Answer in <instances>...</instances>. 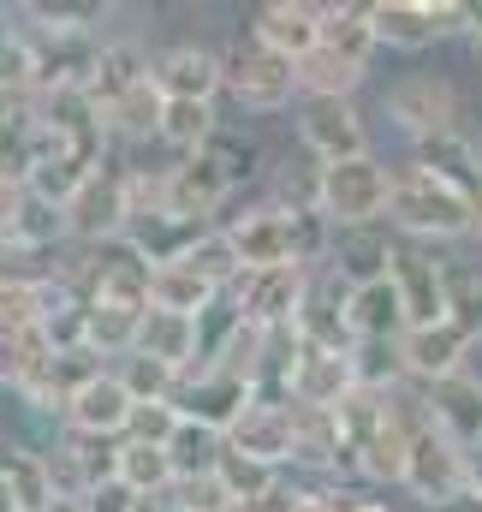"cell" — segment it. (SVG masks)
Wrapping results in <instances>:
<instances>
[{
	"label": "cell",
	"instance_id": "cell-3",
	"mask_svg": "<svg viewBox=\"0 0 482 512\" xmlns=\"http://www.w3.org/2000/svg\"><path fill=\"white\" fill-rule=\"evenodd\" d=\"M221 60H227L221 108H233L244 120H280V114L298 108V66L280 60V54H268V48L250 42L244 30L221 48Z\"/></svg>",
	"mask_w": 482,
	"mask_h": 512
},
{
	"label": "cell",
	"instance_id": "cell-46",
	"mask_svg": "<svg viewBox=\"0 0 482 512\" xmlns=\"http://www.w3.org/2000/svg\"><path fill=\"white\" fill-rule=\"evenodd\" d=\"M441 512H482V489H465L453 507H441Z\"/></svg>",
	"mask_w": 482,
	"mask_h": 512
},
{
	"label": "cell",
	"instance_id": "cell-9",
	"mask_svg": "<svg viewBox=\"0 0 482 512\" xmlns=\"http://www.w3.org/2000/svg\"><path fill=\"white\" fill-rule=\"evenodd\" d=\"M471 352H477V334H465L453 316L447 322H429V328H405L399 334V364H405V382L411 387H441L453 376L471 370Z\"/></svg>",
	"mask_w": 482,
	"mask_h": 512
},
{
	"label": "cell",
	"instance_id": "cell-41",
	"mask_svg": "<svg viewBox=\"0 0 482 512\" xmlns=\"http://www.w3.org/2000/svg\"><path fill=\"white\" fill-rule=\"evenodd\" d=\"M203 155H209V161L221 167V179H227L233 191H244L250 179H262V149H256L250 137H239V131H233V120L215 131V143H209Z\"/></svg>",
	"mask_w": 482,
	"mask_h": 512
},
{
	"label": "cell",
	"instance_id": "cell-4",
	"mask_svg": "<svg viewBox=\"0 0 482 512\" xmlns=\"http://www.w3.org/2000/svg\"><path fill=\"white\" fill-rule=\"evenodd\" d=\"M387 197H393V161L358 155L340 167H316V209L334 221V233L387 227Z\"/></svg>",
	"mask_w": 482,
	"mask_h": 512
},
{
	"label": "cell",
	"instance_id": "cell-45",
	"mask_svg": "<svg viewBox=\"0 0 482 512\" xmlns=\"http://www.w3.org/2000/svg\"><path fill=\"white\" fill-rule=\"evenodd\" d=\"M24 197H30V185H6V179H0V233H6V239H12V221H18Z\"/></svg>",
	"mask_w": 482,
	"mask_h": 512
},
{
	"label": "cell",
	"instance_id": "cell-18",
	"mask_svg": "<svg viewBox=\"0 0 482 512\" xmlns=\"http://www.w3.org/2000/svg\"><path fill=\"white\" fill-rule=\"evenodd\" d=\"M346 304H352V286H346L340 274L316 268V274L304 280V304H298L292 334H298L304 346H334V352H352V316H346Z\"/></svg>",
	"mask_w": 482,
	"mask_h": 512
},
{
	"label": "cell",
	"instance_id": "cell-23",
	"mask_svg": "<svg viewBox=\"0 0 482 512\" xmlns=\"http://www.w3.org/2000/svg\"><path fill=\"white\" fill-rule=\"evenodd\" d=\"M161 114H167V96H161L155 78H149V84L125 90V96H114V102L102 108V131H108L114 149L137 155V149H149V143L161 137Z\"/></svg>",
	"mask_w": 482,
	"mask_h": 512
},
{
	"label": "cell",
	"instance_id": "cell-48",
	"mask_svg": "<svg viewBox=\"0 0 482 512\" xmlns=\"http://www.w3.org/2000/svg\"><path fill=\"white\" fill-rule=\"evenodd\" d=\"M0 512H12V501H6V483H0Z\"/></svg>",
	"mask_w": 482,
	"mask_h": 512
},
{
	"label": "cell",
	"instance_id": "cell-13",
	"mask_svg": "<svg viewBox=\"0 0 482 512\" xmlns=\"http://www.w3.org/2000/svg\"><path fill=\"white\" fill-rule=\"evenodd\" d=\"M304 268H262V274H239L227 304L239 310V322L262 328V334H286L298 322V304H304Z\"/></svg>",
	"mask_w": 482,
	"mask_h": 512
},
{
	"label": "cell",
	"instance_id": "cell-1",
	"mask_svg": "<svg viewBox=\"0 0 482 512\" xmlns=\"http://www.w3.org/2000/svg\"><path fill=\"white\" fill-rule=\"evenodd\" d=\"M387 233L405 245H465L477 233V203L453 185H441L435 173H423L417 161H393V197H387Z\"/></svg>",
	"mask_w": 482,
	"mask_h": 512
},
{
	"label": "cell",
	"instance_id": "cell-24",
	"mask_svg": "<svg viewBox=\"0 0 482 512\" xmlns=\"http://www.w3.org/2000/svg\"><path fill=\"white\" fill-rule=\"evenodd\" d=\"M137 352L167 364L173 376L197 370L203 364V334H197V316H173V310H149L143 328H137Z\"/></svg>",
	"mask_w": 482,
	"mask_h": 512
},
{
	"label": "cell",
	"instance_id": "cell-47",
	"mask_svg": "<svg viewBox=\"0 0 482 512\" xmlns=\"http://www.w3.org/2000/svg\"><path fill=\"white\" fill-rule=\"evenodd\" d=\"M48 512H84V507H78V501H54Z\"/></svg>",
	"mask_w": 482,
	"mask_h": 512
},
{
	"label": "cell",
	"instance_id": "cell-8",
	"mask_svg": "<svg viewBox=\"0 0 482 512\" xmlns=\"http://www.w3.org/2000/svg\"><path fill=\"white\" fill-rule=\"evenodd\" d=\"M387 280H393V292H399L405 328H429V322H447V316H453V274H447V256L441 251L399 239Z\"/></svg>",
	"mask_w": 482,
	"mask_h": 512
},
{
	"label": "cell",
	"instance_id": "cell-35",
	"mask_svg": "<svg viewBox=\"0 0 482 512\" xmlns=\"http://www.w3.org/2000/svg\"><path fill=\"white\" fill-rule=\"evenodd\" d=\"M215 483H221V495H227V507L233 512H250L262 507L280 483H286V471H268V465H256V459H244V453H221V465H215Z\"/></svg>",
	"mask_w": 482,
	"mask_h": 512
},
{
	"label": "cell",
	"instance_id": "cell-39",
	"mask_svg": "<svg viewBox=\"0 0 482 512\" xmlns=\"http://www.w3.org/2000/svg\"><path fill=\"white\" fill-rule=\"evenodd\" d=\"M352 376L363 393H399L405 382V364H399V340H352Z\"/></svg>",
	"mask_w": 482,
	"mask_h": 512
},
{
	"label": "cell",
	"instance_id": "cell-49",
	"mask_svg": "<svg viewBox=\"0 0 482 512\" xmlns=\"http://www.w3.org/2000/svg\"><path fill=\"white\" fill-rule=\"evenodd\" d=\"M471 239H477V245H482V209H477V233H471Z\"/></svg>",
	"mask_w": 482,
	"mask_h": 512
},
{
	"label": "cell",
	"instance_id": "cell-5",
	"mask_svg": "<svg viewBox=\"0 0 482 512\" xmlns=\"http://www.w3.org/2000/svg\"><path fill=\"white\" fill-rule=\"evenodd\" d=\"M292 137L316 167L375 155V131H369V114L358 102H298L292 108Z\"/></svg>",
	"mask_w": 482,
	"mask_h": 512
},
{
	"label": "cell",
	"instance_id": "cell-28",
	"mask_svg": "<svg viewBox=\"0 0 482 512\" xmlns=\"http://www.w3.org/2000/svg\"><path fill=\"white\" fill-rule=\"evenodd\" d=\"M203 233H209V227H197V221H179V215H167V209H155V215H131V221H125V245L143 256L149 268H161V262H179V256L203 239Z\"/></svg>",
	"mask_w": 482,
	"mask_h": 512
},
{
	"label": "cell",
	"instance_id": "cell-36",
	"mask_svg": "<svg viewBox=\"0 0 482 512\" xmlns=\"http://www.w3.org/2000/svg\"><path fill=\"white\" fill-rule=\"evenodd\" d=\"M114 477H120L137 501L173 495V483H179V477H173L167 447H143V441H120V465H114Z\"/></svg>",
	"mask_w": 482,
	"mask_h": 512
},
{
	"label": "cell",
	"instance_id": "cell-27",
	"mask_svg": "<svg viewBox=\"0 0 482 512\" xmlns=\"http://www.w3.org/2000/svg\"><path fill=\"white\" fill-rule=\"evenodd\" d=\"M399 239L387 227H363V233H340L334 256H328V274H340L346 286H369V280H387Z\"/></svg>",
	"mask_w": 482,
	"mask_h": 512
},
{
	"label": "cell",
	"instance_id": "cell-33",
	"mask_svg": "<svg viewBox=\"0 0 482 512\" xmlns=\"http://www.w3.org/2000/svg\"><path fill=\"white\" fill-rule=\"evenodd\" d=\"M352 340H399L405 334V310H399V292L393 280H369V286H352Z\"/></svg>",
	"mask_w": 482,
	"mask_h": 512
},
{
	"label": "cell",
	"instance_id": "cell-15",
	"mask_svg": "<svg viewBox=\"0 0 482 512\" xmlns=\"http://www.w3.org/2000/svg\"><path fill=\"white\" fill-rule=\"evenodd\" d=\"M227 447L244 453V459H256V465H268V471H292L298 465V405L256 399L239 423L227 429Z\"/></svg>",
	"mask_w": 482,
	"mask_h": 512
},
{
	"label": "cell",
	"instance_id": "cell-2",
	"mask_svg": "<svg viewBox=\"0 0 482 512\" xmlns=\"http://www.w3.org/2000/svg\"><path fill=\"white\" fill-rule=\"evenodd\" d=\"M381 120H387V131H393L405 149L471 126V120H465V96H459V84H453L447 72H399V78L381 90Z\"/></svg>",
	"mask_w": 482,
	"mask_h": 512
},
{
	"label": "cell",
	"instance_id": "cell-16",
	"mask_svg": "<svg viewBox=\"0 0 482 512\" xmlns=\"http://www.w3.org/2000/svg\"><path fill=\"white\" fill-rule=\"evenodd\" d=\"M233 251H239L244 274H262V268H292V215L274 209V203H250L244 215H221Z\"/></svg>",
	"mask_w": 482,
	"mask_h": 512
},
{
	"label": "cell",
	"instance_id": "cell-19",
	"mask_svg": "<svg viewBox=\"0 0 482 512\" xmlns=\"http://www.w3.org/2000/svg\"><path fill=\"white\" fill-rule=\"evenodd\" d=\"M131 411H137V399L125 393V382L114 376V364H108L96 382H84L78 393H72V405L60 411V429H72V435H96V441H125Z\"/></svg>",
	"mask_w": 482,
	"mask_h": 512
},
{
	"label": "cell",
	"instance_id": "cell-10",
	"mask_svg": "<svg viewBox=\"0 0 482 512\" xmlns=\"http://www.w3.org/2000/svg\"><path fill=\"white\" fill-rule=\"evenodd\" d=\"M155 90L167 102H203V108H221V90H227V60L221 48L185 36V42H167L155 54Z\"/></svg>",
	"mask_w": 482,
	"mask_h": 512
},
{
	"label": "cell",
	"instance_id": "cell-44",
	"mask_svg": "<svg viewBox=\"0 0 482 512\" xmlns=\"http://www.w3.org/2000/svg\"><path fill=\"white\" fill-rule=\"evenodd\" d=\"M78 507H84V512H137L143 501H137V495L125 489L120 477H114V483H96V489H90V495H84Z\"/></svg>",
	"mask_w": 482,
	"mask_h": 512
},
{
	"label": "cell",
	"instance_id": "cell-7",
	"mask_svg": "<svg viewBox=\"0 0 482 512\" xmlns=\"http://www.w3.org/2000/svg\"><path fill=\"white\" fill-rule=\"evenodd\" d=\"M125 221H131V203H125V149H114V155L84 179V191L66 203L72 251H96V245L125 239Z\"/></svg>",
	"mask_w": 482,
	"mask_h": 512
},
{
	"label": "cell",
	"instance_id": "cell-14",
	"mask_svg": "<svg viewBox=\"0 0 482 512\" xmlns=\"http://www.w3.org/2000/svg\"><path fill=\"white\" fill-rule=\"evenodd\" d=\"M244 36L298 66L322 48V0H262V6H250Z\"/></svg>",
	"mask_w": 482,
	"mask_h": 512
},
{
	"label": "cell",
	"instance_id": "cell-38",
	"mask_svg": "<svg viewBox=\"0 0 482 512\" xmlns=\"http://www.w3.org/2000/svg\"><path fill=\"white\" fill-rule=\"evenodd\" d=\"M0 90H12V96L36 90V54H30V30H24L18 6H0Z\"/></svg>",
	"mask_w": 482,
	"mask_h": 512
},
{
	"label": "cell",
	"instance_id": "cell-26",
	"mask_svg": "<svg viewBox=\"0 0 482 512\" xmlns=\"http://www.w3.org/2000/svg\"><path fill=\"white\" fill-rule=\"evenodd\" d=\"M0 483H6L12 512H48L60 501L54 483H48V465H42L36 441H6V447H0Z\"/></svg>",
	"mask_w": 482,
	"mask_h": 512
},
{
	"label": "cell",
	"instance_id": "cell-20",
	"mask_svg": "<svg viewBox=\"0 0 482 512\" xmlns=\"http://www.w3.org/2000/svg\"><path fill=\"white\" fill-rule=\"evenodd\" d=\"M149 78H155V54H149V42H143L137 30H108V36H102L96 78H90V96H96V108H108L114 96L137 90V84H149Z\"/></svg>",
	"mask_w": 482,
	"mask_h": 512
},
{
	"label": "cell",
	"instance_id": "cell-11",
	"mask_svg": "<svg viewBox=\"0 0 482 512\" xmlns=\"http://www.w3.org/2000/svg\"><path fill=\"white\" fill-rule=\"evenodd\" d=\"M167 155V149H161ZM239 191L221 179V167L209 155H185L173 161L167 155V173H161V209L179 215V221H197V227H221V209L233 203Z\"/></svg>",
	"mask_w": 482,
	"mask_h": 512
},
{
	"label": "cell",
	"instance_id": "cell-31",
	"mask_svg": "<svg viewBox=\"0 0 482 512\" xmlns=\"http://www.w3.org/2000/svg\"><path fill=\"white\" fill-rule=\"evenodd\" d=\"M369 84V72L316 48L310 60H298V102H358V90Z\"/></svg>",
	"mask_w": 482,
	"mask_h": 512
},
{
	"label": "cell",
	"instance_id": "cell-37",
	"mask_svg": "<svg viewBox=\"0 0 482 512\" xmlns=\"http://www.w3.org/2000/svg\"><path fill=\"white\" fill-rule=\"evenodd\" d=\"M221 453H227V435H215V429L179 417V429H173V441H167V459H173V477H179V483H191V477H215Z\"/></svg>",
	"mask_w": 482,
	"mask_h": 512
},
{
	"label": "cell",
	"instance_id": "cell-17",
	"mask_svg": "<svg viewBox=\"0 0 482 512\" xmlns=\"http://www.w3.org/2000/svg\"><path fill=\"white\" fill-rule=\"evenodd\" d=\"M352 393H358L352 352H334V346H304V340H298V358H292V387H286V399H292V405H304V411H340Z\"/></svg>",
	"mask_w": 482,
	"mask_h": 512
},
{
	"label": "cell",
	"instance_id": "cell-42",
	"mask_svg": "<svg viewBox=\"0 0 482 512\" xmlns=\"http://www.w3.org/2000/svg\"><path fill=\"white\" fill-rule=\"evenodd\" d=\"M114 376L125 382V393H131L137 405H173V387H179V376H173L167 364H155V358H143V352H125L120 364H114Z\"/></svg>",
	"mask_w": 482,
	"mask_h": 512
},
{
	"label": "cell",
	"instance_id": "cell-32",
	"mask_svg": "<svg viewBox=\"0 0 482 512\" xmlns=\"http://www.w3.org/2000/svg\"><path fill=\"white\" fill-rule=\"evenodd\" d=\"M221 126H227V120H221V108H203V102H167L155 149H167L173 161H185V155H203V149L215 143V131H221Z\"/></svg>",
	"mask_w": 482,
	"mask_h": 512
},
{
	"label": "cell",
	"instance_id": "cell-21",
	"mask_svg": "<svg viewBox=\"0 0 482 512\" xmlns=\"http://www.w3.org/2000/svg\"><path fill=\"white\" fill-rule=\"evenodd\" d=\"M369 30H375V48L405 54V60L441 48V30L429 18V0H369Z\"/></svg>",
	"mask_w": 482,
	"mask_h": 512
},
{
	"label": "cell",
	"instance_id": "cell-43",
	"mask_svg": "<svg viewBox=\"0 0 482 512\" xmlns=\"http://www.w3.org/2000/svg\"><path fill=\"white\" fill-rule=\"evenodd\" d=\"M173 429H179V411H173V405H137V411H131V429H125V441L167 447V441H173Z\"/></svg>",
	"mask_w": 482,
	"mask_h": 512
},
{
	"label": "cell",
	"instance_id": "cell-40",
	"mask_svg": "<svg viewBox=\"0 0 482 512\" xmlns=\"http://www.w3.org/2000/svg\"><path fill=\"white\" fill-rule=\"evenodd\" d=\"M179 262H185L197 280H209L215 292H233V280L244 274V262H239V251H233V239H227V227H209Z\"/></svg>",
	"mask_w": 482,
	"mask_h": 512
},
{
	"label": "cell",
	"instance_id": "cell-22",
	"mask_svg": "<svg viewBox=\"0 0 482 512\" xmlns=\"http://www.w3.org/2000/svg\"><path fill=\"white\" fill-rule=\"evenodd\" d=\"M405 161H417L423 173H435L441 185L465 191V197L482 209V155H477V137H471V126H465V131H447V137H429V143H417V149H405Z\"/></svg>",
	"mask_w": 482,
	"mask_h": 512
},
{
	"label": "cell",
	"instance_id": "cell-6",
	"mask_svg": "<svg viewBox=\"0 0 482 512\" xmlns=\"http://www.w3.org/2000/svg\"><path fill=\"white\" fill-rule=\"evenodd\" d=\"M465 489H471V453H465L453 435H441L435 423L417 429V435H411V459H405V489H399V495H411L423 512H441V507H453Z\"/></svg>",
	"mask_w": 482,
	"mask_h": 512
},
{
	"label": "cell",
	"instance_id": "cell-34",
	"mask_svg": "<svg viewBox=\"0 0 482 512\" xmlns=\"http://www.w3.org/2000/svg\"><path fill=\"white\" fill-rule=\"evenodd\" d=\"M12 245L30 256H54V251H72V233H66V209L60 203H48V197H24V209H18V221H12Z\"/></svg>",
	"mask_w": 482,
	"mask_h": 512
},
{
	"label": "cell",
	"instance_id": "cell-30",
	"mask_svg": "<svg viewBox=\"0 0 482 512\" xmlns=\"http://www.w3.org/2000/svg\"><path fill=\"white\" fill-rule=\"evenodd\" d=\"M227 292H215L209 280H197L185 262H161L149 268V310H173V316H209Z\"/></svg>",
	"mask_w": 482,
	"mask_h": 512
},
{
	"label": "cell",
	"instance_id": "cell-29",
	"mask_svg": "<svg viewBox=\"0 0 482 512\" xmlns=\"http://www.w3.org/2000/svg\"><path fill=\"white\" fill-rule=\"evenodd\" d=\"M322 48L352 60V66H375V30H369V0H322Z\"/></svg>",
	"mask_w": 482,
	"mask_h": 512
},
{
	"label": "cell",
	"instance_id": "cell-12",
	"mask_svg": "<svg viewBox=\"0 0 482 512\" xmlns=\"http://www.w3.org/2000/svg\"><path fill=\"white\" fill-rule=\"evenodd\" d=\"M250 405H256V387L239 382V376H227V370H215V364L185 370V376H179V387H173V411H179L185 423L215 429V435H227V429L239 423Z\"/></svg>",
	"mask_w": 482,
	"mask_h": 512
},
{
	"label": "cell",
	"instance_id": "cell-50",
	"mask_svg": "<svg viewBox=\"0 0 482 512\" xmlns=\"http://www.w3.org/2000/svg\"><path fill=\"white\" fill-rule=\"evenodd\" d=\"M0 447H6V423H0Z\"/></svg>",
	"mask_w": 482,
	"mask_h": 512
},
{
	"label": "cell",
	"instance_id": "cell-25",
	"mask_svg": "<svg viewBox=\"0 0 482 512\" xmlns=\"http://www.w3.org/2000/svg\"><path fill=\"white\" fill-rule=\"evenodd\" d=\"M423 399H429V423L441 435H453L465 453L482 441V382L477 376H453V382L429 387Z\"/></svg>",
	"mask_w": 482,
	"mask_h": 512
}]
</instances>
